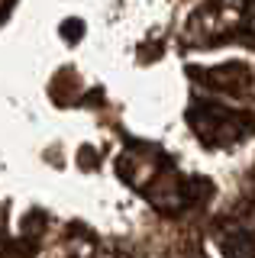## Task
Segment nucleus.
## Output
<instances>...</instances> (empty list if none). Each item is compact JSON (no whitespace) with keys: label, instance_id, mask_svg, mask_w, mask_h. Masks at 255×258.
Listing matches in <instances>:
<instances>
[{"label":"nucleus","instance_id":"f257e3e1","mask_svg":"<svg viewBox=\"0 0 255 258\" xmlns=\"http://www.w3.org/2000/svg\"><path fill=\"white\" fill-rule=\"evenodd\" d=\"M0 258H255V0H0Z\"/></svg>","mask_w":255,"mask_h":258}]
</instances>
